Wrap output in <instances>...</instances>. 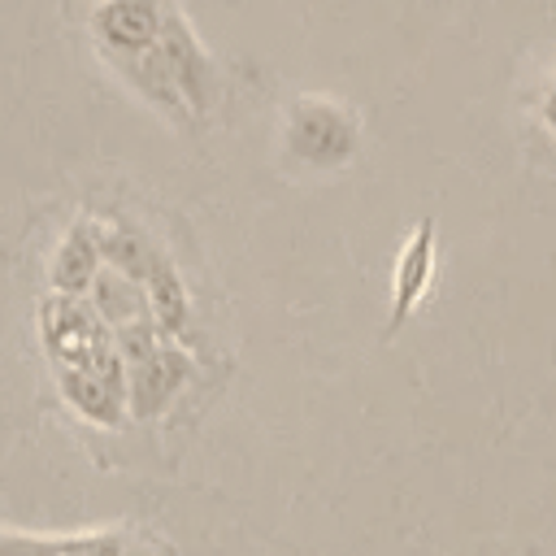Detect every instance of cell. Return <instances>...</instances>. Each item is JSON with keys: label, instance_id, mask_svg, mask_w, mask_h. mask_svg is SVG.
<instances>
[{"label": "cell", "instance_id": "obj_9", "mask_svg": "<svg viewBox=\"0 0 556 556\" xmlns=\"http://www.w3.org/2000/svg\"><path fill=\"white\" fill-rule=\"evenodd\" d=\"M100 269H104L100 222H91V217H74V222L65 226V235L56 239V248H52V261H48V291L87 295Z\"/></svg>", "mask_w": 556, "mask_h": 556}, {"label": "cell", "instance_id": "obj_2", "mask_svg": "<svg viewBox=\"0 0 556 556\" xmlns=\"http://www.w3.org/2000/svg\"><path fill=\"white\" fill-rule=\"evenodd\" d=\"M282 156L300 169H343L361 148V122L330 96H295L282 109Z\"/></svg>", "mask_w": 556, "mask_h": 556}, {"label": "cell", "instance_id": "obj_10", "mask_svg": "<svg viewBox=\"0 0 556 556\" xmlns=\"http://www.w3.org/2000/svg\"><path fill=\"white\" fill-rule=\"evenodd\" d=\"M87 300L96 304V313H100L113 330H117V326H126V321L152 317V304H148L143 287H139L135 278H126L122 269H113V265H104V269L96 274V282H91Z\"/></svg>", "mask_w": 556, "mask_h": 556}, {"label": "cell", "instance_id": "obj_1", "mask_svg": "<svg viewBox=\"0 0 556 556\" xmlns=\"http://www.w3.org/2000/svg\"><path fill=\"white\" fill-rule=\"evenodd\" d=\"M100 248H104V265L122 269L126 278H135L143 287L161 334L178 339L191 321V295H187V282L174 269L169 252L130 222H100Z\"/></svg>", "mask_w": 556, "mask_h": 556}, {"label": "cell", "instance_id": "obj_8", "mask_svg": "<svg viewBox=\"0 0 556 556\" xmlns=\"http://www.w3.org/2000/svg\"><path fill=\"white\" fill-rule=\"evenodd\" d=\"M434 256H439V230H434V217H421L391 265V313H387L382 339H395L404 321L417 313V304L426 300L434 282Z\"/></svg>", "mask_w": 556, "mask_h": 556}, {"label": "cell", "instance_id": "obj_5", "mask_svg": "<svg viewBox=\"0 0 556 556\" xmlns=\"http://www.w3.org/2000/svg\"><path fill=\"white\" fill-rule=\"evenodd\" d=\"M195 365L191 352L178 339H161L148 356L126 365V404L135 421H156L161 413H169V404L187 391Z\"/></svg>", "mask_w": 556, "mask_h": 556}, {"label": "cell", "instance_id": "obj_3", "mask_svg": "<svg viewBox=\"0 0 556 556\" xmlns=\"http://www.w3.org/2000/svg\"><path fill=\"white\" fill-rule=\"evenodd\" d=\"M35 330H39V348L52 361V369H83V365H104L122 356L113 326L96 313L87 295L48 291L35 308Z\"/></svg>", "mask_w": 556, "mask_h": 556}, {"label": "cell", "instance_id": "obj_11", "mask_svg": "<svg viewBox=\"0 0 556 556\" xmlns=\"http://www.w3.org/2000/svg\"><path fill=\"white\" fill-rule=\"evenodd\" d=\"M0 556H61V539H39V534H9V530H0Z\"/></svg>", "mask_w": 556, "mask_h": 556}, {"label": "cell", "instance_id": "obj_6", "mask_svg": "<svg viewBox=\"0 0 556 556\" xmlns=\"http://www.w3.org/2000/svg\"><path fill=\"white\" fill-rule=\"evenodd\" d=\"M56 391L74 417L100 430H122L130 421L126 404V361L113 356L104 365H83V369H52Z\"/></svg>", "mask_w": 556, "mask_h": 556}, {"label": "cell", "instance_id": "obj_12", "mask_svg": "<svg viewBox=\"0 0 556 556\" xmlns=\"http://www.w3.org/2000/svg\"><path fill=\"white\" fill-rule=\"evenodd\" d=\"M539 122H543V130H552L556 135V74L543 83V91H539Z\"/></svg>", "mask_w": 556, "mask_h": 556}, {"label": "cell", "instance_id": "obj_7", "mask_svg": "<svg viewBox=\"0 0 556 556\" xmlns=\"http://www.w3.org/2000/svg\"><path fill=\"white\" fill-rule=\"evenodd\" d=\"M156 48H161V56H165V65H169V74H174L187 109H191V122H204L213 113V104H217V65L204 52V43L195 39V30L187 26V17H182L178 4L169 9Z\"/></svg>", "mask_w": 556, "mask_h": 556}, {"label": "cell", "instance_id": "obj_4", "mask_svg": "<svg viewBox=\"0 0 556 556\" xmlns=\"http://www.w3.org/2000/svg\"><path fill=\"white\" fill-rule=\"evenodd\" d=\"M169 9L174 0H96L87 13V30L100 61L148 52L165 30Z\"/></svg>", "mask_w": 556, "mask_h": 556}]
</instances>
